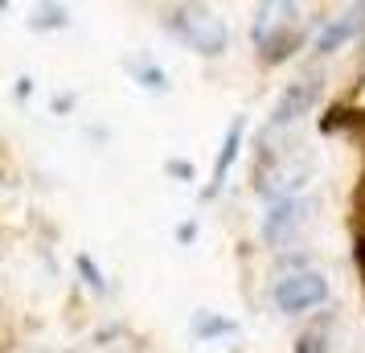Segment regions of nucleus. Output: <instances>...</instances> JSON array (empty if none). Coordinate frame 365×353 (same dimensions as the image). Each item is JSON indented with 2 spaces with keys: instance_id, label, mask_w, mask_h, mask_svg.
<instances>
[{
  "instance_id": "1",
  "label": "nucleus",
  "mask_w": 365,
  "mask_h": 353,
  "mask_svg": "<svg viewBox=\"0 0 365 353\" xmlns=\"http://www.w3.org/2000/svg\"><path fill=\"white\" fill-rule=\"evenodd\" d=\"M308 173H312V156L299 144L267 148L259 156V181H255V189L263 193L267 202H287V198H299V185L308 181Z\"/></svg>"
},
{
  "instance_id": "2",
  "label": "nucleus",
  "mask_w": 365,
  "mask_h": 353,
  "mask_svg": "<svg viewBox=\"0 0 365 353\" xmlns=\"http://www.w3.org/2000/svg\"><path fill=\"white\" fill-rule=\"evenodd\" d=\"M168 29L181 37L185 46L205 53V58H217L226 50V41H230L226 21L217 17L214 9H177V13H168Z\"/></svg>"
},
{
  "instance_id": "3",
  "label": "nucleus",
  "mask_w": 365,
  "mask_h": 353,
  "mask_svg": "<svg viewBox=\"0 0 365 353\" xmlns=\"http://www.w3.org/2000/svg\"><path fill=\"white\" fill-rule=\"evenodd\" d=\"M296 4H267L255 17V46L267 53V62H279L296 46Z\"/></svg>"
},
{
  "instance_id": "4",
  "label": "nucleus",
  "mask_w": 365,
  "mask_h": 353,
  "mask_svg": "<svg viewBox=\"0 0 365 353\" xmlns=\"http://www.w3.org/2000/svg\"><path fill=\"white\" fill-rule=\"evenodd\" d=\"M271 300H275V308H279L283 317H299V312H308V308L329 300V280L320 271H308V267L287 271L283 280H275Z\"/></svg>"
},
{
  "instance_id": "5",
  "label": "nucleus",
  "mask_w": 365,
  "mask_h": 353,
  "mask_svg": "<svg viewBox=\"0 0 365 353\" xmlns=\"http://www.w3.org/2000/svg\"><path fill=\"white\" fill-rule=\"evenodd\" d=\"M312 210H316L312 198H287V202H275L271 214L263 218V238L271 242V247H287V242L308 226Z\"/></svg>"
},
{
  "instance_id": "6",
  "label": "nucleus",
  "mask_w": 365,
  "mask_h": 353,
  "mask_svg": "<svg viewBox=\"0 0 365 353\" xmlns=\"http://www.w3.org/2000/svg\"><path fill=\"white\" fill-rule=\"evenodd\" d=\"M316 99V78H304V83H292L283 91V99L275 103V111H271V132H283V128H292Z\"/></svg>"
},
{
  "instance_id": "7",
  "label": "nucleus",
  "mask_w": 365,
  "mask_h": 353,
  "mask_svg": "<svg viewBox=\"0 0 365 353\" xmlns=\"http://www.w3.org/2000/svg\"><path fill=\"white\" fill-rule=\"evenodd\" d=\"M361 17H365V9H349V13H341V17H332L329 25H320L312 50L316 53H336L345 41H353V37L361 34Z\"/></svg>"
},
{
  "instance_id": "8",
  "label": "nucleus",
  "mask_w": 365,
  "mask_h": 353,
  "mask_svg": "<svg viewBox=\"0 0 365 353\" xmlns=\"http://www.w3.org/2000/svg\"><path fill=\"white\" fill-rule=\"evenodd\" d=\"M242 132H247V119L238 116V119L230 123V132H226V140H222V152H217V160H214V185H210V193H217V189H222V181H226V168H230L234 156H238Z\"/></svg>"
},
{
  "instance_id": "9",
  "label": "nucleus",
  "mask_w": 365,
  "mask_h": 353,
  "mask_svg": "<svg viewBox=\"0 0 365 353\" xmlns=\"http://www.w3.org/2000/svg\"><path fill=\"white\" fill-rule=\"evenodd\" d=\"M234 329H238L234 320L214 317V312H197V317H193V333L197 337H222V333H234Z\"/></svg>"
},
{
  "instance_id": "10",
  "label": "nucleus",
  "mask_w": 365,
  "mask_h": 353,
  "mask_svg": "<svg viewBox=\"0 0 365 353\" xmlns=\"http://www.w3.org/2000/svg\"><path fill=\"white\" fill-rule=\"evenodd\" d=\"M135 74V78H140V83L148 86V91H165L168 86V78H165V70H156V66H148V62H132V66H128Z\"/></svg>"
},
{
  "instance_id": "11",
  "label": "nucleus",
  "mask_w": 365,
  "mask_h": 353,
  "mask_svg": "<svg viewBox=\"0 0 365 353\" xmlns=\"http://www.w3.org/2000/svg\"><path fill=\"white\" fill-rule=\"evenodd\" d=\"M78 271H83V275H86V284L95 287V292H103V275H99V267H95V263H91L86 255H83V259H78Z\"/></svg>"
},
{
  "instance_id": "12",
  "label": "nucleus",
  "mask_w": 365,
  "mask_h": 353,
  "mask_svg": "<svg viewBox=\"0 0 365 353\" xmlns=\"http://www.w3.org/2000/svg\"><path fill=\"white\" fill-rule=\"evenodd\" d=\"M296 353H324V345H320V337L308 333V337H299L296 341Z\"/></svg>"
},
{
  "instance_id": "13",
  "label": "nucleus",
  "mask_w": 365,
  "mask_h": 353,
  "mask_svg": "<svg viewBox=\"0 0 365 353\" xmlns=\"http://www.w3.org/2000/svg\"><path fill=\"white\" fill-rule=\"evenodd\" d=\"M37 25H66V17H62V9H46V17L37 21Z\"/></svg>"
},
{
  "instance_id": "14",
  "label": "nucleus",
  "mask_w": 365,
  "mask_h": 353,
  "mask_svg": "<svg viewBox=\"0 0 365 353\" xmlns=\"http://www.w3.org/2000/svg\"><path fill=\"white\" fill-rule=\"evenodd\" d=\"M168 173H177V177H189V165H181V160H173V165H168Z\"/></svg>"
}]
</instances>
